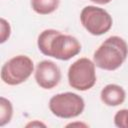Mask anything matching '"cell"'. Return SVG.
<instances>
[{
  "instance_id": "11",
  "label": "cell",
  "mask_w": 128,
  "mask_h": 128,
  "mask_svg": "<svg viewBox=\"0 0 128 128\" xmlns=\"http://www.w3.org/2000/svg\"><path fill=\"white\" fill-rule=\"evenodd\" d=\"M114 124L119 128H128V109H121L114 115Z\"/></svg>"
},
{
  "instance_id": "12",
  "label": "cell",
  "mask_w": 128,
  "mask_h": 128,
  "mask_svg": "<svg viewBox=\"0 0 128 128\" xmlns=\"http://www.w3.org/2000/svg\"><path fill=\"white\" fill-rule=\"evenodd\" d=\"M11 34V27L9 22L4 18L0 19V43H4L8 40Z\"/></svg>"
},
{
  "instance_id": "13",
  "label": "cell",
  "mask_w": 128,
  "mask_h": 128,
  "mask_svg": "<svg viewBox=\"0 0 128 128\" xmlns=\"http://www.w3.org/2000/svg\"><path fill=\"white\" fill-rule=\"evenodd\" d=\"M34 126H43V127H45L46 125L43 124V123H41V122H38V121L30 122V123H28V124L26 125V127H34Z\"/></svg>"
},
{
  "instance_id": "5",
  "label": "cell",
  "mask_w": 128,
  "mask_h": 128,
  "mask_svg": "<svg viewBox=\"0 0 128 128\" xmlns=\"http://www.w3.org/2000/svg\"><path fill=\"white\" fill-rule=\"evenodd\" d=\"M96 79L95 64L86 57L76 60L68 69L69 85L78 91L91 89L95 85Z\"/></svg>"
},
{
  "instance_id": "3",
  "label": "cell",
  "mask_w": 128,
  "mask_h": 128,
  "mask_svg": "<svg viewBox=\"0 0 128 128\" xmlns=\"http://www.w3.org/2000/svg\"><path fill=\"white\" fill-rule=\"evenodd\" d=\"M34 71V63L26 55H17L5 62L1 68L2 81L10 86L25 82Z\"/></svg>"
},
{
  "instance_id": "2",
  "label": "cell",
  "mask_w": 128,
  "mask_h": 128,
  "mask_svg": "<svg viewBox=\"0 0 128 128\" xmlns=\"http://www.w3.org/2000/svg\"><path fill=\"white\" fill-rule=\"evenodd\" d=\"M128 56V45L119 36H110L103 41L93 55L96 67L113 71L118 69Z\"/></svg>"
},
{
  "instance_id": "6",
  "label": "cell",
  "mask_w": 128,
  "mask_h": 128,
  "mask_svg": "<svg viewBox=\"0 0 128 128\" xmlns=\"http://www.w3.org/2000/svg\"><path fill=\"white\" fill-rule=\"evenodd\" d=\"M80 21L83 27L92 35L100 36L108 32L113 24L111 15L103 8L88 5L80 13Z\"/></svg>"
},
{
  "instance_id": "4",
  "label": "cell",
  "mask_w": 128,
  "mask_h": 128,
  "mask_svg": "<svg viewBox=\"0 0 128 128\" xmlns=\"http://www.w3.org/2000/svg\"><path fill=\"white\" fill-rule=\"evenodd\" d=\"M85 102L81 96L73 92H64L52 96L49 109L53 115L63 119H71L82 114Z\"/></svg>"
},
{
  "instance_id": "14",
  "label": "cell",
  "mask_w": 128,
  "mask_h": 128,
  "mask_svg": "<svg viewBox=\"0 0 128 128\" xmlns=\"http://www.w3.org/2000/svg\"><path fill=\"white\" fill-rule=\"evenodd\" d=\"M90 1H92L96 4H99V5H105V4L110 3L112 0H90Z\"/></svg>"
},
{
  "instance_id": "9",
  "label": "cell",
  "mask_w": 128,
  "mask_h": 128,
  "mask_svg": "<svg viewBox=\"0 0 128 128\" xmlns=\"http://www.w3.org/2000/svg\"><path fill=\"white\" fill-rule=\"evenodd\" d=\"M60 0H31L32 9L40 15L53 13L59 7Z\"/></svg>"
},
{
  "instance_id": "8",
  "label": "cell",
  "mask_w": 128,
  "mask_h": 128,
  "mask_svg": "<svg viewBox=\"0 0 128 128\" xmlns=\"http://www.w3.org/2000/svg\"><path fill=\"white\" fill-rule=\"evenodd\" d=\"M126 98L125 90L117 84H108L106 85L100 93L101 101L110 107H115L121 105Z\"/></svg>"
},
{
  "instance_id": "10",
  "label": "cell",
  "mask_w": 128,
  "mask_h": 128,
  "mask_svg": "<svg viewBox=\"0 0 128 128\" xmlns=\"http://www.w3.org/2000/svg\"><path fill=\"white\" fill-rule=\"evenodd\" d=\"M13 116V106L10 100L5 97H0V126L8 124Z\"/></svg>"
},
{
  "instance_id": "7",
  "label": "cell",
  "mask_w": 128,
  "mask_h": 128,
  "mask_svg": "<svg viewBox=\"0 0 128 128\" xmlns=\"http://www.w3.org/2000/svg\"><path fill=\"white\" fill-rule=\"evenodd\" d=\"M34 78L41 88L49 90L59 84L61 80V70L55 62L51 60H43L37 64Z\"/></svg>"
},
{
  "instance_id": "1",
  "label": "cell",
  "mask_w": 128,
  "mask_h": 128,
  "mask_svg": "<svg viewBox=\"0 0 128 128\" xmlns=\"http://www.w3.org/2000/svg\"><path fill=\"white\" fill-rule=\"evenodd\" d=\"M37 45L42 54L63 61L73 58L81 51V44L77 38L55 29L42 31L38 36Z\"/></svg>"
}]
</instances>
